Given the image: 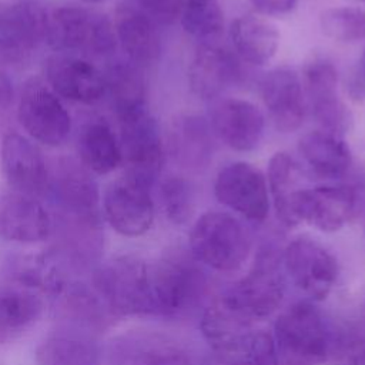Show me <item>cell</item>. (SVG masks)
I'll use <instances>...</instances> for the list:
<instances>
[{
  "label": "cell",
  "mask_w": 365,
  "mask_h": 365,
  "mask_svg": "<svg viewBox=\"0 0 365 365\" xmlns=\"http://www.w3.org/2000/svg\"><path fill=\"white\" fill-rule=\"evenodd\" d=\"M50 190L64 211L73 217H93L100 200L98 185L91 173L73 160H60L50 173Z\"/></svg>",
  "instance_id": "obj_25"
},
{
  "label": "cell",
  "mask_w": 365,
  "mask_h": 365,
  "mask_svg": "<svg viewBox=\"0 0 365 365\" xmlns=\"http://www.w3.org/2000/svg\"><path fill=\"white\" fill-rule=\"evenodd\" d=\"M81 164L94 174H110L121 164L120 143L111 127L104 121H90L78 134Z\"/></svg>",
  "instance_id": "obj_29"
},
{
  "label": "cell",
  "mask_w": 365,
  "mask_h": 365,
  "mask_svg": "<svg viewBox=\"0 0 365 365\" xmlns=\"http://www.w3.org/2000/svg\"><path fill=\"white\" fill-rule=\"evenodd\" d=\"M214 195L220 204L252 222H262L269 211L267 178L245 161L230 163L218 171Z\"/></svg>",
  "instance_id": "obj_11"
},
{
  "label": "cell",
  "mask_w": 365,
  "mask_h": 365,
  "mask_svg": "<svg viewBox=\"0 0 365 365\" xmlns=\"http://www.w3.org/2000/svg\"><path fill=\"white\" fill-rule=\"evenodd\" d=\"M282 268L295 287L314 301H324L338 279L334 254L308 237L294 238L281 255Z\"/></svg>",
  "instance_id": "obj_10"
},
{
  "label": "cell",
  "mask_w": 365,
  "mask_h": 365,
  "mask_svg": "<svg viewBox=\"0 0 365 365\" xmlns=\"http://www.w3.org/2000/svg\"><path fill=\"white\" fill-rule=\"evenodd\" d=\"M364 231H365V201H364Z\"/></svg>",
  "instance_id": "obj_41"
},
{
  "label": "cell",
  "mask_w": 365,
  "mask_h": 365,
  "mask_svg": "<svg viewBox=\"0 0 365 365\" xmlns=\"http://www.w3.org/2000/svg\"><path fill=\"white\" fill-rule=\"evenodd\" d=\"M0 157L4 178L14 192L37 198L50 190L47 163L37 145L24 135L6 134Z\"/></svg>",
  "instance_id": "obj_15"
},
{
  "label": "cell",
  "mask_w": 365,
  "mask_h": 365,
  "mask_svg": "<svg viewBox=\"0 0 365 365\" xmlns=\"http://www.w3.org/2000/svg\"><path fill=\"white\" fill-rule=\"evenodd\" d=\"M362 76H364V78H365V50H364V54H362Z\"/></svg>",
  "instance_id": "obj_40"
},
{
  "label": "cell",
  "mask_w": 365,
  "mask_h": 365,
  "mask_svg": "<svg viewBox=\"0 0 365 365\" xmlns=\"http://www.w3.org/2000/svg\"><path fill=\"white\" fill-rule=\"evenodd\" d=\"M50 88L70 101L91 104L106 96V77L93 63L74 54L58 53L46 63Z\"/></svg>",
  "instance_id": "obj_18"
},
{
  "label": "cell",
  "mask_w": 365,
  "mask_h": 365,
  "mask_svg": "<svg viewBox=\"0 0 365 365\" xmlns=\"http://www.w3.org/2000/svg\"><path fill=\"white\" fill-rule=\"evenodd\" d=\"M150 287L154 314L180 317L198 304L207 278L191 252L173 250L150 267Z\"/></svg>",
  "instance_id": "obj_3"
},
{
  "label": "cell",
  "mask_w": 365,
  "mask_h": 365,
  "mask_svg": "<svg viewBox=\"0 0 365 365\" xmlns=\"http://www.w3.org/2000/svg\"><path fill=\"white\" fill-rule=\"evenodd\" d=\"M93 288L114 317L154 314L150 265L134 255H120L103 264L93 277Z\"/></svg>",
  "instance_id": "obj_4"
},
{
  "label": "cell",
  "mask_w": 365,
  "mask_h": 365,
  "mask_svg": "<svg viewBox=\"0 0 365 365\" xmlns=\"http://www.w3.org/2000/svg\"><path fill=\"white\" fill-rule=\"evenodd\" d=\"M53 231L48 211L30 195L7 192L0 197V237L21 244L46 240Z\"/></svg>",
  "instance_id": "obj_23"
},
{
  "label": "cell",
  "mask_w": 365,
  "mask_h": 365,
  "mask_svg": "<svg viewBox=\"0 0 365 365\" xmlns=\"http://www.w3.org/2000/svg\"><path fill=\"white\" fill-rule=\"evenodd\" d=\"M259 94L277 130L292 133L302 125L307 101L295 70L278 67L265 73L259 81Z\"/></svg>",
  "instance_id": "obj_17"
},
{
  "label": "cell",
  "mask_w": 365,
  "mask_h": 365,
  "mask_svg": "<svg viewBox=\"0 0 365 365\" xmlns=\"http://www.w3.org/2000/svg\"><path fill=\"white\" fill-rule=\"evenodd\" d=\"M151 187L128 175L110 184L104 194V215L124 237H141L153 225L154 202Z\"/></svg>",
  "instance_id": "obj_14"
},
{
  "label": "cell",
  "mask_w": 365,
  "mask_h": 365,
  "mask_svg": "<svg viewBox=\"0 0 365 365\" xmlns=\"http://www.w3.org/2000/svg\"><path fill=\"white\" fill-rule=\"evenodd\" d=\"M304 93L314 120L321 130L336 135L345 134L352 124V114L338 93V73L332 63L314 58L304 68Z\"/></svg>",
  "instance_id": "obj_13"
},
{
  "label": "cell",
  "mask_w": 365,
  "mask_h": 365,
  "mask_svg": "<svg viewBox=\"0 0 365 365\" xmlns=\"http://www.w3.org/2000/svg\"><path fill=\"white\" fill-rule=\"evenodd\" d=\"M46 41L58 51L83 56H107L117 38L113 23L101 13L77 6H63L47 14Z\"/></svg>",
  "instance_id": "obj_6"
},
{
  "label": "cell",
  "mask_w": 365,
  "mask_h": 365,
  "mask_svg": "<svg viewBox=\"0 0 365 365\" xmlns=\"http://www.w3.org/2000/svg\"><path fill=\"white\" fill-rule=\"evenodd\" d=\"M17 118L31 138L48 147L61 145L71 130V118L61 100L38 78L23 86Z\"/></svg>",
  "instance_id": "obj_9"
},
{
  "label": "cell",
  "mask_w": 365,
  "mask_h": 365,
  "mask_svg": "<svg viewBox=\"0 0 365 365\" xmlns=\"http://www.w3.org/2000/svg\"><path fill=\"white\" fill-rule=\"evenodd\" d=\"M282 259L271 247L259 250L250 271L221 295L251 324L272 315L285 295Z\"/></svg>",
  "instance_id": "obj_7"
},
{
  "label": "cell",
  "mask_w": 365,
  "mask_h": 365,
  "mask_svg": "<svg viewBox=\"0 0 365 365\" xmlns=\"http://www.w3.org/2000/svg\"><path fill=\"white\" fill-rule=\"evenodd\" d=\"M210 124L217 138L231 150L247 153L254 150L265 128L262 111L242 98H224L214 104Z\"/></svg>",
  "instance_id": "obj_19"
},
{
  "label": "cell",
  "mask_w": 365,
  "mask_h": 365,
  "mask_svg": "<svg viewBox=\"0 0 365 365\" xmlns=\"http://www.w3.org/2000/svg\"><path fill=\"white\" fill-rule=\"evenodd\" d=\"M322 31L341 43H354L365 38V9L329 7L319 16Z\"/></svg>",
  "instance_id": "obj_35"
},
{
  "label": "cell",
  "mask_w": 365,
  "mask_h": 365,
  "mask_svg": "<svg viewBox=\"0 0 365 365\" xmlns=\"http://www.w3.org/2000/svg\"><path fill=\"white\" fill-rule=\"evenodd\" d=\"M113 26L117 43L127 54L128 61L143 67L158 60L161 41L155 21L138 6L120 4Z\"/></svg>",
  "instance_id": "obj_24"
},
{
  "label": "cell",
  "mask_w": 365,
  "mask_h": 365,
  "mask_svg": "<svg viewBox=\"0 0 365 365\" xmlns=\"http://www.w3.org/2000/svg\"><path fill=\"white\" fill-rule=\"evenodd\" d=\"M190 252L218 272L240 271L251 254V235L244 224L224 211H207L190 231Z\"/></svg>",
  "instance_id": "obj_2"
},
{
  "label": "cell",
  "mask_w": 365,
  "mask_h": 365,
  "mask_svg": "<svg viewBox=\"0 0 365 365\" xmlns=\"http://www.w3.org/2000/svg\"><path fill=\"white\" fill-rule=\"evenodd\" d=\"M84 1H101V0H84Z\"/></svg>",
  "instance_id": "obj_43"
},
{
  "label": "cell",
  "mask_w": 365,
  "mask_h": 365,
  "mask_svg": "<svg viewBox=\"0 0 365 365\" xmlns=\"http://www.w3.org/2000/svg\"><path fill=\"white\" fill-rule=\"evenodd\" d=\"M251 6L264 16H282L289 13L298 0H248Z\"/></svg>",
  "instance_id": "obj_38"
},
{
  "label": "cell",
  "mask_w": 365,
  "mask_h": 365,
  "mask_svg": "<svg viewBox=\"0 0 365 365\" xmlns=\"http://www.w3.org/2000/svg\"><path fill=\"white\" fill-rule=\"evenodd\" d=\"M298 151L309 170L325 180H338L346 174L352 164L348 144L334 133L315 130L304 134Z\"/></svg>",
  "instance_id": "obj_27"
},
{
  "label": "cell",
  "mask_w": 365,
  "mask_h": 365,
  "mask_svg": "<svg viewBox=\"0 0 365 365\" xmlns=\"http://www.w3.org/2000/svg\"><path fill=\"white\" fill-rule=\"evenodd\" d=\"M13 101V86L7 74L0 67V110H6Z\"/></svg>",
  "instance_id": "obj_39"
},
{
  "label": "cell",
  "mask_w": 365,
  "mask_h": 365,
  "mask_svg": "<svg viewBox=\"0 0 365 365\" xmlns=\"http://www.w3.org/2000/svg\"><path fill=\"white\" fill-rule=\"evenodd\" d=\"M117 120L124 174L151 187L164 163V145L157 121L147 108Z\"/></svg>",
  "instance_id": "obj_8"
},
{
  "label": "cell",
  "mask_w": 365,
  "mask_h": 365,
  "mask_svg": "<svg viewBox=\"0 0 365 365\" xmlns=\"http://www.w3.org/2000/svg\"><path fill=\"white\" fill-rule=\"evenodd\" d=\"M272 339L281 365H317L328 354L325 322L307 301L289 305L277 317Z\"/></svg>",
  "instance_id": "obj_5"
},
{
  "label": "cell",
  "mask_w": 365,
  "mask_h": 365,
  "mask_svg": "<svg viewBox=\"0 0 365 365\" xmlns=\"http://www.w3.org/2000/svg\"><path fill=\"white\" fill-rule=\"evenodd\" d=\"M358 211V191L345 184L307 187L298 200L299 222L322 232H336Z\"/></svg>",
  "instance_id": "obj_16"
},
{
  "label": "cell",
  "mask_w": 365,
  "mask_h": 365,
  "mask_svg": "<svg viewBox=\"0 0 365 365\" xmlns=\"http://www.w3.org/2000/svg\"><path fill=\"white\" fill-rule=\"evenodd\" d=\"M241 78L238 57L215 43L200 44L188 66V86L198 98L212 100Z\"/></svg>",
  "instance_id": "obj_20"
},
{
  "label": "cell",
  "mask_w": 365,
  "mask_h": 365,
  "mask_svg": "<svg viewBox=\"0 0 365 365\" xmlns=\"http://www.w3.org/2000/svg\"><path fill=\"white\" fill-rule=\"evenodd\" d=\"M64 281L46 257L19 261L0 281V345L17 341L43 315L47 299L57 297Z\"/></svg>",
  "instance_id": "obj_1"
},
{
  "label": "cell",
  "mask_w": 365,
  "mask_h": 365,
  "mask_svg": "<svg viewBox=\"0 0 365 365\" xmlns=\"http://www.w3.org/2000/svg\"><path fill=\"white\" fill-rule=\"evenodd\" d=\"M212 365H281L272 334L251 329L234 342L215 349Z\"/></svg>",
  "instance_id": "obj_32"
},
{
  "label": "cell",
  "mask_w": 365,
  "mask_h": 365,
  "mask_svg": "<svg viewBox=\"0 0 365 365\" xmlns=\"http://www.w3.org/2000/svg\"><path fill=\"white\" fill-rule=\"evenodd\" d=\"M180 20L200 44L215 43L224 30V11L218 0H185Z\"/></svg>",
  "instance_id": "obj_34"
},
{
  "label": "cell",
  "mask_w": 365,
  "mask_h": 365,
  "mask_svg": "<svg viewBox=\"0 0 365 365\" xmlns=\"http://www.w3.org/2000/svg\"><path fill=\"white\" fill-rule=\"evenodd\" d=\"M232 47L242 61L254 66L267 64L279 46L278 29L259 16H240L231 23Z\"/></svg>",
  "instance_id": "obj_28"
},
{
  "label": "cell",
  "mask_w": 365,
  "mask_h": 365,
  "mask_svg": "<svg viewBox=\"0 0 365 365\" xmlns=\"http://www.w3.org/2000/svg\"><path fill=\"white\" fill-rule=\"evenodd\" d=\"M47 13L30 1L0 0V63L26 61L46 41Z\"/></svg>",
  "instance_id": "obj_12"
},
{
  "label": "cell",
  "mask_w": 365,
  "mask_h": 365,
  "mask_svg": "<svg viewBox=\"0 0 365 365\" xmlns=\"http://www.w3.org/2000/svg\"><path fill=\"white\" fill-rule=\"evenodd\" d=\"M61 299V309L67 319L88 328H104L114 317L94 288L84 284H64L56 298Z\"/></svg>",
  "instance_id": "obj_33"
},
{
  "label": "cell",
  "mask_w": 365,
  "mask_h": 365,
  "mask_svg": "<svg viewBox=\"0 0 365 365\" xmlns=\"http://www.w3.org/2000/svg\"><path fill=\"white\" fill-rule=\"evenodd\" d=\"M98 345L84 334L58 332L44 339L36 351V365H100Z\"/></svg>",
  "instance_id": "obj_30"
},
{
  "label": "cell",
  "mask_w": 365,
  "mask_h": 365,
  "mask_svg": "<svg viewBox=\"0 0 365 365\" xmlns=\"http://www.w3.org/2000/svg\"><path fill=\"white\" fill-rule=\"evenodd\" d=\"M354 1H358V3H365V0H354Z\"/></svg>",
  "instance_id": "obj_42"
},
{
  "label": "cell",
  "mask_w": 365,
  "mask_h": 365,
  "mask_svg": "<svg viewBox=\"0 0 365 365\" xmlns=\"http://www.w3.org/2000/svg\"><path fill=\"white\" fill-rule=\"evenodd\" d=\"M104 77L106 94L117 118L145 108V81L138 66L131 61H117L108 67Z\"/></svg>",
  "instance_id": "obj_31"
},
{
  "label": "cell",
  "mask_w": 365,
  "mask_h": 365,
  "mask_svg": "<svg viewBox=\"0 0 365 365\" xmlns=\"http://www.w3.org/2000/svg\"><path fill=\"white\" fill-rule=\"evenodd\" d=\"M160 201L167 218L171 222L181 225L187 222L194 212V187L187 178L171 175L160 185Z\"/></svg>",
  "instance_id": "obj_36"
},
{
  "label": "cell",
  "mask_w": 365,
  "mask_h": 365,
  "mask_svg": "<svg viewBox=\"0 0 365 365\" xmlns=\"http://www.w3.org/2000/svg\"><path fill=\"white\" fill-rule=\"evenodd\" d=\"M110 361L111 365H192L175 341L150 331L120 335L111 344Z\"/></svg>",
  "instance_id": "obj_22"
},
{
  "label": "cell",
  "mask_w": 365,
  "mask_h": 365,
  "mask_svg": "<svg viewBox=\"0 0 365 365\" xmlns=\"http://www.w3.org/2000/svg\"><path fill=\"white\" fill-rule=\"evenodd\" d=\"M185 0H135L138 7L145 11L155 23L171 24L180 19Z\"/></svg>",
  "instance_id": "obj_37"
},
{
  "label": "cell",
  "mask_w": 365,
  "mask_h": 365,
  "mask_svg": "<svg viewBox=\"0 0 365 365\" xmlns=\"http://www.w3.org/2000/svg\"><path fill=\"white\" fill-rule=\"evenodd\" d=\"M167 150L181 168L204 170L215 151V134L210 121L197 114H180L168 127Z\"/></svg>",
  "instance_id": "obj_21"
},
{
  "label": "cell",
  "mask_w": 365,
  "mask_h": 365,
  "mask_svg": "<svg viewBox=\"0 0 365 365\" xmlns=\"http://www.w3.org/2000/svg\"><path fill=\"white\" fill-rule=\"evenodd\" d=\"M267 177L277 218L287 228L298 225V200L307 188L302 184V168L289 154L281 151L269 158Z\"/></svg>",
  "instance_id": "obj_26"
}]
</instances>
